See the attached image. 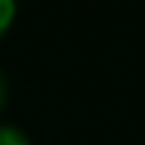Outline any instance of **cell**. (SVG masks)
Wrapping results in <instances>:
<instances>
[{"instance_id": "3957f363", "label": "cell", "mask_w": 145, "mask_h": 145, "mask_svg": "<svg viewBox=\"0 0 145 145\" xmlns=\"http://www.w3.org/2000/svg\"><path fill=\"white\" fill-rule=\"evenodd\" d=\"M3 103H6V76L0 72V109H3Z\"/></svg>"}, {"instance_id": "7a4b0ae2", "label": "cell", "mask_w": 145, "mask_h": 145, "mask_svg": "<svg viewBox=\"0 0 145 145\" xmlns=\"http://www.w3.org/2000/svg\"><path fill=\"white\" fill-rule=\"evenodd\" d=\"M0 145H30L27 136L15 127H0Z\"/></svg>"}, {"instance_id": "6da1fadb", "label": "cell", "mask_w": 145, "mask_h": 145, "mask_svg": "<svg viewBox=\"0 0 145 145\" xmlns=\"http://www.w3.org/2000/svg\"><path fill=\"white\" fill-rule=\"evenodd\" d=\"M15 21V0H0V36L6 33Z\"/></svg>"}]
</instances>
